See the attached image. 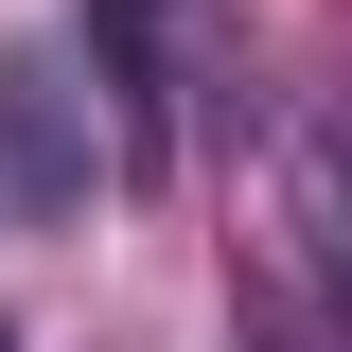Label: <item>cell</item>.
I'll return each instance as SVG.
<instances>
[{
    "instance_id": "277c9868",
    "label": "cell",
    "mask_w": 352,
    "mask_h": 352,
    "mask_svg": "<svg viewBox=\"0 0 352 352\" xmlns=\"http://www.w3.org/2000/svg\"><path fill=\"white\" fill-rule=\"evenodd\" d=\"M106 18H159V0H106Z\"/></svg>"
},
{
    "instance_id": "3957f363",
    "label": "cell",
    "mask_w": 352,
    "mask_h": 352,
    "mask_svg": "<svg viewBox=\"0 0 352 352\" xmlns=\"http://www.w3.org/2000/svg\"><path fill=\"white\" fill-rule=\"evenodd\" d=\"M247 352H317V335H300V317H282V300H264V317H247Z\"/></svg>"
},
{
    "instance_id": "7a4b0ae2",
    "label": "cell",
    "mask_w": 352,
    "mask_h": 352,
    "mask_svg": "<svg viewBox=\"0 0 352 352\" xmlns=\"http://www.w3.org/2000/svg\"><path fill=\"white\" fill-rule=\"evenodd\" d=\"M317 264H335V317H352V194L317 212Z\"/></svg>"
},
{
    "instance_id": "6da1fadb",
    "label": "cell",
    "mask_w": 352,
    "mask_h": 352,
    "mask_svg": "<svg viewBox=\"0 0 352 352\" xmlns=\"http://www.w3.org/2000/svg\"><path fill=\"white\" fill-rule=\"evenodd\" d=\"M0 194L18 212H88V88L53 36H0Z\"/></svg>"
}]
</instances>
